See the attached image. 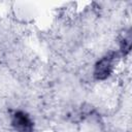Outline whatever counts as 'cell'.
Instances as JSON below:
<instances>
[{
    "label": "cell",
    "instance_id": "obj_2",
    "mask_svg": "<svg viewBox=\"0 0 132 132\" xmlns=\"http://www.w3.org/2000/svg\"><path fill=\"white\" fill-rule=\"evenodd\" d=\"M112 70V58L107 56L101 59L95 68V76L98 79H103L106 78Z\"/></svg>",
    "mask_w": 132,
    "mask_h": 132
},
{
    "label": "cell",
    "instance_id": "obj_1",
    "mask_svg": "<svg viewBox=\"0 0 132 132\" xmlns=\"http://www.w3.org/2000/svg\"><path fill=\"white\" fill-rule=\"evenodd\" d=\"M12 126L19 132H32L33 124L29 117L23 111H18L13 114Z\"/></svg>",
    "mask_w": 132,
    "mask_h": 132
}]
</instances>
